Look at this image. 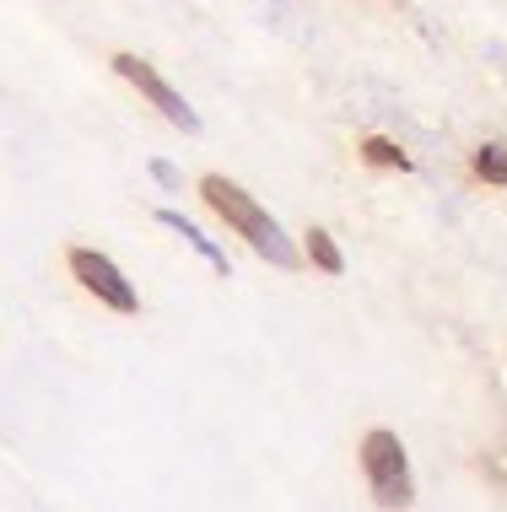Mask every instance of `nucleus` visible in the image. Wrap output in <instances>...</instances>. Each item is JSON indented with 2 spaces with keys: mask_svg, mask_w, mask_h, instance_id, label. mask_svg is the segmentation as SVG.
I'll return each instance as SVG.
<instances>
[{
  "mask_svg": "<svg viewBox=\"0 0 507 512\" xmlns=\"http://www.w3.org/2000/svg\"><path fill=\"white\" fill-rule=\"evenodd\" d=\"M200 195H205V205H211L232 232H243V238L254 243V254H265L270 265H281V270H297V248L286 243V232L276 227V216L259 211L254 195H243V189L232 184V178H222V173H205L200 178Z\"/></svg>",
  "mask_w": 507,
  "mask_h": 512,
  "instance_id": "nucleus-1",
  "label": "nucleus"
},
{
  "mask_svg": "<svg viewBox=\"0 0 507 512\" xmlns=\"http://www.w3.org/2000/svg\"><path fill=\"white\" fill-rule=\"evenodd\" d=\"M157 221H162V227H168V232H178V238H184L189 248H195V254L205 259V265H211L216 275H232V265H227V254H222V248H216L211 238H205V232L195 227V221H184V216H178V211H157Z\"/></svg>",
  "mask_w": 507,
  "mask_h": 512,
  "instance_id": "nucleus-5",
  "label": "nucleus"
},
{
  "mask_svg": "<svg viewBox=\"0 0 507 512\" xmlns=\"http://www.w3.org/2000/svg\"><path fill=\"white\" fill-rule=\"evenodd\" d=\"M362 157L373 162V168H400V173L410 168V157H405V151L394 146V141H383V135H373V141L362 146Z\"/></svg>",
  "mask_w": 507,
  "mask_h": 512,
  "instance_id": "nucleus-8",
  "label": "nucleus"
},
{
  "mask_svg": "<svg viewBox=\"0 0 507 512\" xmlns=\"http://www.w3.org/2000/svg\"><path fill=\"white\" fill-rule=\"evenodd\" d=\"M71 275L98 302H108L114 313H141V297H135V286L125 281V270L108 254H98V248H71Z\"/></svg>",
  "mask_w": 507,
  "mask_h": 512,
  "instance_id": "nucleus-4",
  "label": "nucleus"
},
{
  "mask_svg": "<svg viewBox=\"0 0 507 512\" xmlns=\"http://www.w3.org/2000/svg\"><path fill=\"white\" fill-rule=\"evenodd\" d=\"M114 71L125 76L130 87H141V98L152 103L157 114L173 124V130H184V135H195V130H200V114H195V108H189L184 98H178V92L168 87V81H162V76L152 71V65L141 60V54H114Z\"/></svg>",
  "mask_w": 507,
  "mask_h": 512,
  "instance_id": "nucleus-3",
  "label": "nucleus"
},
{
  "mask_svg": "<svg viewBox=\"0 0 507 512\" xmlns=\"http://www.w3.org/2000/svg\"><path fill=\"white\" fill-rule=\"evenodd\" d=\"M475 173H481L486 184L507 189V146H481L475 151Z\"/></svg>",
  "mask_w": 507,
  "mask_h": 512,
  "instance_id": "nucleus-7",
  "label": "nucleus"
},
{
  "mask_svg": "<svg viewBox=\"0 0 507 512\" xmlns=\"http://www.w3.org/2000/svg\"><path fill=\"white\" fill-rule=\"evenodd\" d=\"M308 259H313L324 275H340V270H346V254H340L335 238H330V232H319V227L308 232Z\"/></svg>",
  "mask_w": 507,
  "mask_h": 512,
  "instance_id": "nucleus-6",
  "label": "nucleus"
},
{
  "mask_svg": "<svg viewBox=\"0 0 507 512\" xmlns=\"http://www.w3.org/2000/svg\"><path fill=\"white\" fill-rule=\"evenodd\" d=\"M362 469L373 480V496L383 507H410L416 491H410V469H405V448L394 432H367L362 437Z\"/></svg>",
  "mask_w": 507,
  "mask_h": 512,
  "instance_id": "nucleus-2",
  "label": "nucleus"
},
{
  "mask_svg": "<svg viewBox=\"0 0 507 512\" xmlns=\"http://www.w3.org/2000/svg\"><path fill=\"white\" fill-rule=\"evenodd\" d=\"M152 178H157V184H168V189H178V184H184V178H178V168H173V162H152Z\"/></svg>",
  "mask_w": 507,
  "mask_h": 512,
  "instance_id": "nucleus-9",
  "label": "nucleus"
}]
</instances>
